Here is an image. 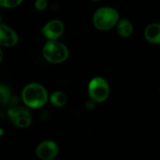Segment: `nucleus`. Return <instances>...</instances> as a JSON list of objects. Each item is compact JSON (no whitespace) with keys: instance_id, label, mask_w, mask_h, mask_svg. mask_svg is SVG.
I'll use <instances>...</instances> for the list:
<instances>
[{"instance_id":"1","label":"nucleus","mask_w":160,"mask_h":160,"mask_svg":"<svg viewBox=\"0 0 160 160\" xmlns=\"http://www.w3.org/2000/svg\"><path fill=\"white\" fill-rule=\"evenodd\" d=\"M22 102L28 109L42 108L48 102V93L45 86L38 82L26 84L21 92Z\"/></svg>"},{"instance_id":"2","label":"nucleus","mask_w":160,"mask_h":160,"mask_svg":"<svg viewBox=\"0 0 160 160\" xmlns=\"http://www.w3.org/2000/svg\"><path fill=\"white\" fill-rule=\"evenodd\" d=\"M119 19L120 13L117 9L111 6H102L94 12L92 23L98 31H108L115 28Z\"/></svg>"},{"instance_id":"3","label":"nucleus","mask_w":160,"mask_h":160,"mask_svg":"<svg viewBox=\"0 0 160 160\" xmlns=\"http://www.w3.org/2000/svg\"><path fill=\"white\" fill-rule=\"evenodd\" d=\"M44 59L51 64H61L70 56L69 48L58 40H47L42 48Z\"/></svg>"},{"instance_id":"4","label":"nucleus","mask_w":160,"mask_h":160,"mask_svg":"<svg viewBox=\"0 0 160 160\" xmlns=\"http://www.w3.org/2000/svg\"><path fill=\"white\" fill-rule=\"evenodd\" d=\"M88 95L91 101L95 104L104 102L110 95V87L108 81L102 77L92 78L88 84Z\"/></svg>"},{"instance_id":"5","label":"nucleus","mask_w":160,"mask_h":160,"mask_svg":"<svg viewBox=\"0 0 160 160\" xmlns=\"http://www.w3.org/2000/svg\"><path fill=\"white\" fill-rule=\"evenodd\" d=\"M7 115L12 124L20 129L29 128L33 122L32 114L26 106H12L8 109Z\"/></svg>"},{"instance_id":"6","label":"nucleus","mask_w":160,"mask_h":160,"mask_svg":"<svg viewBox=\"0 0 160 160\" xmlns=\"http://www.w3.org/2000/svg\"><path fill=\"white\" fill-rule=\"evenodd\" d=\"M59 154V146L53 140H44L35 148V155L41 160L55 159Z\"/></svg>"},{"instance_id":"7","label":"nucleus","mask_w":160,"mask_h":160,"mask_svg":"<svg viewBox=\"0 0 160 160\" xmlns=\"http://www.w3.org/2000/svg\"><path fill=\"white\" fill-rule=\"evenodd\" d=\"M41 32L47 40H59L65 32V24L59 19H53L44 24Z\"/></svg>"},{"instance_id":"8","label":"nucleus","mask_w":160,"mask_h":160,"mask_svg":"<svg viewBox=\"0 0 160 160\" xmlns=\"http://www.w3.org/2000/svg\"><path fill=\"white\" fill-rule=\"evenodd\" d=\"M18 42L17 31L6 23H0V47L11 48L17 45Z\"/></svg>"},{"instance_id":"9","label":"nucleus","mask_w":160,"mask_h":160,"mask_svg":"<svg viewBox=\"0 0 160 160\" xmlns=\"http://www.w3.org/2000/svg\"><path fill=\"white\" fill-rule=\"evenodd\" d=\"M144 38L148 43L159 45L160 43L159 23H152L148 24L144 31Z\"/></svg>"},{"instance_id":"10","label":"nucleus","mask_w":160,"mask_h":160,"mask_svg":"<svg viewBox=\"0 0 160 160\" xmlns=\"http://www.w3.org/2000/svg\"><path fill=\"white\" fill-rule=\"evenodd\" d=\"M118 35L123 38H128L132 35L134 32V26L131 20L128 18H120L115 26Z\"/></svg>"},{"instance_id":"11","label":"nucleus","mask_w":160,"mask_h":160,"mask_svg":"<svg viewBox=\"0 0 160 160\" xmlns=\"http://www.w3.org/2000/svg\"><path fill=\"white\" fill-rule=\"evenodd\" d=\"M68 101V97L67 94L62 91H55L48 95V102L52 106L56 108L63 107L67 105Z\"/></svg>"},{"instance_id":"12","label":"nucleus","mask_w":160,"mask_h":160,"mask_svg":"<svg viewBox=\"0 0 160 160\" xmlns=\"http://www.w3.org/2000/svg\"><path fill=\"white\" fill-rule=\"evenodd\" d=\"M12 96V93L9 87L5 84H0V105L6 106L10 103Z\"/></svg>"},{"instance_id":"13","label":"nucleus","mask_w":160,"mask_h":160,"mask_svg":"<svg viewBox=\"0 0 160 160\" xmlns=\"http://www.w3.org/2000/svg\"><path fill=\"white\" fill-rule=\"evenodd\" d=\"M23 0H0V6L6 9H12L20 6Z\"/></svg>"},{"instance_id":"14","label":"nucleus","mask_w":160,"mask_h":160,"mask_svg":"<svg viewBox=\"0 0 160 160\" xmlns=\"http://www.w3.org/2000/svg\"><path fill=\"white\" fill-rule=\"evenodd\" d=\"M48 0H35L34 1V8L38 11H44L48 6Z\"/></svg>"},{"instance_id":"15","label":"nucleus","mask_w":160,"mask_h":160,"mask_svg":"<svg viewBox=\"0 0 160 160\" xmlns=\"http://www.w3.org/2000/svg\"><path fill=\"white\" fill-rule=\"evenodd\" d=\"M3 56H4V54H3V51L2 49V47H0V64L2 62L3 60Z\"/></svg>"},{"instance_id":"16","label":"nucleus","mask_w":160,"mask_h":160,"mask_svg":"<svg viewBox=\"0 0 160 160\" xmlns=\"http://www.w3.org/2000/svg\"><path fill=\"white\" fill-rule=\"evenodd\" d=\"M4 134H5L4 130H3L2 128H0V138L2 137V136L4 135Z\"/></svg>"},{"instance_id":"17","label":"nucleus","mask_w":160,"mask_h":160,"mask_svg":"<svg viewBox=\"0 0 160 160\" xmlns=\"http://www.w3.org/2000/svg\"><path fill=\"white\" fill-rule=\"evenodd\" d=\"M91 1L95 2H101V1H102V0H91Z\"/></svg>"},{"instance_id":"18","label":"nucleus","mask_w":160,"mask_h":160,"mask_svg":"<svg viewBox=\"0 0 160 160\" xmlns=\"http://www.w3.org/2000/svg\"><path fill=\"white\" fill-rule=\"evenodd\" d=\"M2 23V17H1V15H0V23Z\"/></svg>"}]
</instances>
